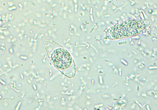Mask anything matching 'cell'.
<instances>
[{
	"instance_id": "6da1fadb",
	"label": "cell",
	"mask_w": 157,
	"mask_h": 110,
	"mask_svg": "<svg viewBox=\"0 0 157 110\" xmlns=\"http://www.w3.org/2000/svg\"><path fill=\"white\" fill-rule=\"evenodd\" d=\"M145 26L142 21L128 20L112 27L111 33L114 38H124L139 33L143 31Z\"/></svg>"
},
{
	"instance_id": "7a4b0ae2",
	"label": "cell",
	"mask_w": 157,
	"mask_h": 110,
	"mask_svg": "<svg viewBox=\"0 0 157 110\" xmlns=\"http://www.w3.org/2000/svg\"><path fill=\"white\" fill-rule=\"evenodd\" d=\"M51 58L55 66L62 69L68 68L72 62L70 54L66 50L62 48L58 49L54 51L51 55Z\"/></svg>"
}]
</instances>
